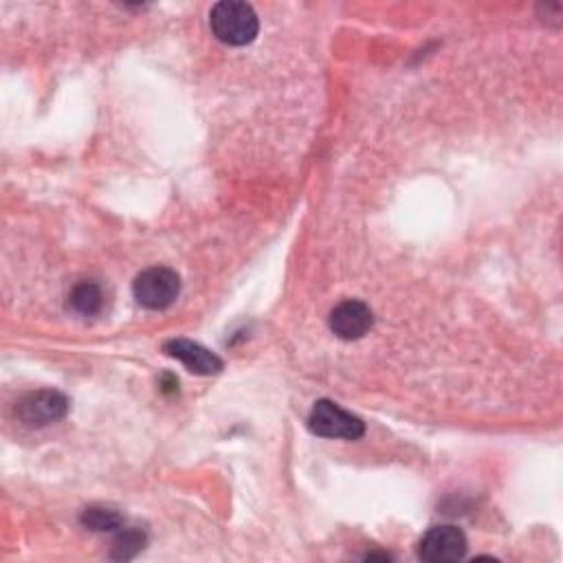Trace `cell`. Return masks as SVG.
I'll return each instance as SVG.
<instances>
[{
	"instance_id": "obj_1",
	"label": "cell",
	"mask_w": 563,
	"mask_h": 563,
	"mask_svg": "<svg viewBox=\"0 0 563 563\" xmlns=\"http://www.w3.org/2000/svg\"><path fill=\"white\" fill-rule=\"evenodd\" d=\"M209 27L222 44L245 47L256 40L260 21L252 5L240 3V0H222L209 14Z\"/></svg>"
},
{
	"instance_id": "obj_2",
	"label": "cell",
	"mask_w": 563,
	"mask_h": 563,
	"mask_svg": "<svg viewBox=\"0 0 563 563\" xmlns=\"http://www.w3.org/2000/svg\"><path fill=\"white\" fill-rule=\"evenodd\" d=\"M132 295L148 310H166L181 295V278L168 267H150L135 278Z\"/></svg>"
},
{
	"instance_id": "obj_3",
	"label": "cell",
	"mask_w": 563,
	"mask_h": 563,
	"mask_svg": "<svg viewBox=\"0 0 563 563\" xmlns=\"http://www.w3.org/2000/svg\"><path fill=\"white\" fill-rule=\"evenodd\" d=\"M308 427L315 436L321 438H344V440H357L366 434V425L355 414L346 412L333 400H317L310 417Z\"/></svg>"
},
{
	"instance_id": "obj_4",
	"label": "cell",
	"mask_w": 563,
	"mask_h": 563,
	"mask_svg": "<svg viewBox=\"0 0 563 563\" xmlns=\"http://www.w3.org/2000/svg\"><path fill=\"white\" fill-rule=\"evenodd\" d=\"M68 398L57 389H38L23 396L16 406V417L27 427H47L68 414Z\"/></svg>"
},
{
	"instance_id": "obj_5",
	"label": "cell",
	"mask_w": 563,
	"mask_h": 563,
	"mask_svg": "<svg viewBox=\"0 0 563 563\" xmlns=\"http://www.w3.org/2000/svg\"><path fill=\"white\" fill-rule=\"evenodd\" d=\"M466 552V537L458 526H434L419 543V556L430 563H449L462 559Z\"/></svg>"
},
{
	"instance_id": "obj_6",
	"label": "cell",
	"mask_w": 563,
	"mask_h": 563,
	"mask_svg": "<svg viewBox=\"0 0 563 563\" xmlns=\"http://www.w3.org/2000/svg\"><path fill=\"white\" fill-rule=\"evenodd\" d=\"M329 324H331V331L340 340L355 342L370 333V329L374 324V315L368 304H363L359 299H346L333 308Z\"/></svg>"
},
{
	"instance_id": "obj_7",
	"label": "cell",
	"mask_w": 563,
	"mask_h": 563,
	"mask_svg": "<svg viewBox=\"0 0 563 563\" xmlns=\"http://www.w3.org/2000/svg\"><path fill=\"white\" fill-rule=\"evenodd\" d=\"M166 353L181 361L190 372L201 374V376H209V374H218L222 370V359L214 353H209L207 348H203L196 342L190 340H170L166 344Z\"/></svg>"
},
{
	"instance_id": "obj_8",
	"label": "cell",
	"mask_w": 563,
	"mask_h": 563,
	"mask_svg": "<svg viewBox=\"0 0 563 563\" xmlns=\"http://www.w3.org/2000/svg\"><path fill=\"white\" fill-rule=\"evenodd\" d=\"M68 306L79 315L93 317L104 308V291L95 282H79L68 295Z\"/></svg>"
},
{
	"instance_id": "obj_9",
	"label": "cell",
	"mask_w": 563,
	"mask_h": 563,
	"mask_svg": "<svg viewBox=\"0 0 563 563\" xmlns=\"http://www.w3.org/2000/svg\"><path fill=\"white\" fill-rule=\"evenodd\" d=\"M79 522L95 533H113L124 528V517L115 509H106V507L87 509L82 517H79Z\"/></svg>"
},
{
	"instance_id": "obj_10",
	"label": "cell",
	"mask_w": 563,
	"mask_h": 563,
	"mask_svg": "<svg viewBox=\"0 0 563 563\" xmlns=\"http://www.w3.org/2000/svg\"><path fill=\"white\" fill-rule=\"evenodd\" d=\"M145 546V535L141 530H135V528H128L117 535L115 543H113V559L117 561H128L132 556H137Z\"/></svg>"
}]
</instances>
